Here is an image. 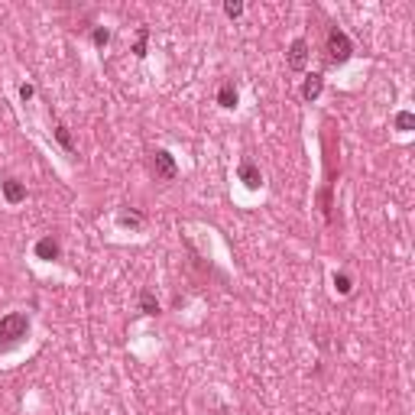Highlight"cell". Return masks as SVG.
Wrapping results in <instances>:
<instances>
[{
    "mask_svg": "<svg viewBox=\"0 0 415 415\" xmlns=\"http://www.w3.org/2000/svg\"><path fill=\"white\" fill-rule=\"evenodd\" d=\"M29 331V321H26V315H7V318H0V337L4 341H20V337H26Z\"/></svg>",
    "mask_w": 415,
    "mask_h": 415,
    "instance_id": "1",
    "label": "cell"
},
{
    "mask_svg": "<svg viewBox=\"0 0 415 415\" xmlns=\"http://www.w3.org/2000/svg\"><path fill=\"white\" fill-rule=\"evenodd\" d=\"M328 52H331V62H347L353 45L341 29H331V33H328Z\"/></svg>",
    "mask_w": 415,
    "mask_h": 415,
    "instance_id": "2",
    "label": "cell"
},
{
    "mask_svg": "<svg viewBox=\"0 0 415 415\" xmlns=\"http://www.w3.org/2000/svg\"><path fill=\"white\" fill-rule=\"evenodd\" d=\"M305 59H308V45H305V39H295L289 45V65L295 68V72H302L305 68Z\"/></svg>",
    "mask_w": 415,
    "mask_h": 415,
    "instance_id": "3",
    "label": "cell"
},
{
    "mask_svg": "<svg viewBox=\"0 0 415 415\" xmlns=\"http://www.w3.org/2000/svg\"><path fill=\"white\" fill-rule=\"evenodd\" d=\"M152 163H156V169H159V175H163V179H172V175H175V163H172V156H169L166 149H156V152H152Z\"/></svg>",
    "mask_w": 415,
    "mask_h": 415,
    "instance_id": "4",
    "label": "cell"
},
{
    "mask_svg": "<svg viewBox=\"0 0 415 415\" xmlns=\"http://www.w3.org/2000/svg\"><path fill=\"white\" fill-rule=\"evenodd\" d=\"M4 195H7V201H10V204H20L23 198H26V188H23L17 179H7L4 182Z\"/></svg>",
    "mask_w": 415,
    "mask_h": 415,
    "instance_id": "5",
    "label": "cell"
},
{
    "mask_svg": "<svg viewBox=\"0 0 415 415\" xmlns=\"http://www.w3.org/2000/svg\"><path fill=\"white\" fill-rule=\"evenodd\" d=\"M321 75H308V78H305V84H302V97L305 101H315V97L321 94Z\"/></svg>",
    "mask_w": 415,
    "mask_h": 415,
    "instance_id": "6",
    "label": "cell"
},
{
    "mask_svg": "<svg viewBox=\"0 0 415 415\" xmlns=\"http://www.w3.org/2000/svg\"><path fill=\"white\" fill-rule=\"evenodd\" d=\"M36 256H39V260H56L59 256V243L52 240V237H45V240L36 243Z\"/></svg>",
    "mask_w": 415,
    "mask_h": 415,
    "instance_id": "7",
    "label": "cell"
},
{
    "mask_svg": "<svg viewBox=\"0 0 415 415\" xmlns=\"http://www.w3.org/2000/svg\"><path fill=\"white\" fill-rule=\"evenodd\" d=\"M240 179L247 182V188H260V172H256V166H253L250 159L240 163Z\"/></svg>",
    "mask_w": 415,
    "mask_h": 415,
    "instance_id": "8",
    "label": "cell"
},
{
    "mask_svg": "<svg viewBox=\"0 0 415 415\" xmlns=\"http://www.w3.org/2000/svg\"><path fill=\"white\" fill-rule=\"evenodd\" d=\"M218 101H221V107H234V104H237V91H234V84H221Z\"/></svg>",
    "mask_w": 415,
    "mask_h": 415,
    "instance_id": "9",
    "label": "cell"
},
{
    "mask_svg": "<svg viewBox=\"0 0 415 415\" xmlns=\"http://www.w3.org/2000/svg\"><path fill=\"white\" fill-rule=\"evenodd\" d=\"M140 305H143L146 315H156V312H159V305H156V298H152V292H140Z\"/></svg>",
    "mask_w": 415,
    "mask_h": 415,
    "instance_id": "10",
    "label": "cell"
},
{
    "mask_svg": "<svg viewBox=\"0 0 415 415\" xmlns=\"http://www.w3.org/2000/svg\"><path fill=\"white\" fill-rule=\"evenodd\" d=\"M412 124H415V117L409 111H402V114H396V127L399 130H412Z\"/></svg>",
    "mask_w": 415,
    "mask_h": 415,
    "instance_id": "11",
    "label": "cell"
},
{
    "mask_svg": "<svg viewBox=\"0 0 415 415\" xmlns=\"http://www.w3.org/2000/svg\"><path fill=\"white\" fill-rule=\"evenodd\" d=\"M146 36H149V33H146V29H140V36H136V56H146Z\"/></svg>",
    "mask_w": 415,
    "mask_h": 415,
    "instance_id": "12",
    "label": "cell"
},
{
    "mask_svg": "<svg viewBox=\"0 0 415 415\" xmlns=\"http://www.w3.org/2000/svg\"><path fill=\"white\" fill-rule=\"evenodd\" d=\"M56 136H59V143H62L65 149H72V136H68V130H65V127H59V130H56Z\"/></svg>",
    "mask_w": 415,
    "mask_h": 415,
    "instance_id": "13",
    "label": "cell"
},
{
    "mask_svg": "<svg viewBox=\"0 0 415 415\" xmlns=\"http://www.w3.org/2000/svg\"><path fill=\"white\" fill-rule=\"evenodd\" d=\"M334 282H337V289H341V292H350V279H347V276H334Z\"/></svg>",
    "mask_w": 415,
    "mask_h": 415,
    "instance_id": "14",
    "label": "cell"
},
{
    "mask_svg": "<svg viewBox=\"0 0 415 415\" xmlns=\"http://www.w3.org/2000/svg\"><path fill=\"white\" fill-rule=\"evenodd\" d=\"M94 42H97V45L107 42V29H94Z\"/></svg>",
    "mask_w": 415,
    "mask_h": 415,
    "instance_id": "15",
    "label": "cell"
},
{
    "mask_svg": "<svg viewBox=\"0 0 415 415\" xmlns=\"http://www.w3.org/2000/svg\"><path fill=\"white\" fill-rule=\"evenodd\" d=\"M224 10L230 13V17H237V13H240V10H243V7H240V4H227V7H224Z\"/></svg>",
    "mask_w": 415,
    "mask_h": 415,
    "instance_id": "16",
    "label": "cell"
}]
</instances>
